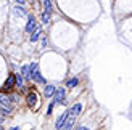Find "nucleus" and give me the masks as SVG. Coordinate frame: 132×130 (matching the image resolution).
<instances>
[{
    "label": "nucleus",
    "instance_id": "nucleus-13",
    "mask_svg": "<svg viewBox=\"0 0 132 130\" xmlns=\"http://www.w3.org/2000/svg\"><path fill=\"white\" fill-rule=\"evenodd\" d=\"M23 79H31V71H29V66H23Z\"/></svg>",
    "mask_w": 132,
    "mask_h": 130
},
{
    "label": "nucleus",
    "instance_id": "nucleus-21",
    "mask_svg": "<svg viewBox=\"0 0 132 130\" xmlns=\"http://www.w3.org/2000/svg\"><path fill=\"white\" fill-rule=\"evenodd\" d=\"M0 130H2V125H0Z\"/></svg>",
    "mask_w": 132,
    "mask_h": 130
},
{
    "label": "nucleus",
    "instance_id": "nucleus-14",
    "mask_svg": "<svg viewBox=\"0 0 132 130\" xmlns=\"http://www.w3.org/2000/svg\"><path fill=\"white\" fill-rule=\"evenodd\" d=\"M42 23L44 24H48L50 23V13H47V11L42 13Z\"/></svg>",
    "mask_w": 132,
    "mask_h": 130
},
{
    "label": "nucleus",
    "instance_id": "nucleus-7",
    "mask_svg": "<svg viewBox=\"0 0 132 130\" xmlns=\"http://www.w3.org/2000/svg\"><path fill=\"white\" fill-rule=\"evenodd\" d=\"M40 35H42V29H40V27L37 26V27L34 29V32H32V35H31V42H37V40H39V37H40Z\"/></svg>",
    "mask_w": 132,
    "mask_h": 130
},
{
    "label": "nucleus",
    "instance_id": "nucleus-5",
    "mask_svg": "<svg viewBox=\"0 0 132 130\" xmlns=\"http://www.w3.org/2000/svg\"><path fill=\"white\" fill-rule=\"evenodd\" d=\"M36 27H37L36 18L34 16H29V21H28V24H26V31H28V32H34Z\"/></svg>",
    "mask_w": 132,
    "mask_h": 130
},
{
    "label": "nucleus",
    "instance_id": "nucleus-6",
    "mask_svg": "<svg viewBox=\"0 0 132 130\" xmlns=\"http://www.w3.org/2000/svg\"><path fill=\"white\" fill-rule=\"evenodd\" d=\"M55 103H64V90L58 88L55 92Z\"/></svg>",
    "mask_w": 132,
    "mask_h": 130
},
{
    "label": "nucleus",
    "instance_id": "nucleus-19",
    "mask_svg": "<svg viewBox=\"0 0 132 130\" xmlns=\"http://www.w3.org/2000/svg\"><path fill=\"white\" fill-rule=\"evenodd\" d=\"M15 2H18V3H21V5H23V3H24V0H15Z\"/></svg>",
    "mask_w": 132,
    "mask_h": 130
},
{
    "label": "nucleus",
    "instance_id": "nucleus-16",
    "mask_svg": "<svg viewBox=\"0 0 132 130\" xmlns=\"http://www.w3.org/2000/svg\"><path fill=\"white\" fill-rule=\"evenodd\" d=\"M77 83H79V80H77V79H71V80H68V87H69V88H72V87H76Z\"/></svg>",
    "mask_w": 132,
    "mask_h": 130
},
{
    "label": "nucleus",
    "instance_id": "nucleus-4",
    "mask_svg": "<svg viewBox=\"0 0 132 130\" xmlns=\"http://www.w3.org/2000/svg\"><path fill=\"white\" fill-rule=\"evenodd\" d=\"M68 116H69V111H64L60 117H58V120H56V130H61L63 128V125H64V122H66V119H68Z\"/></svg>",
    "mask_w": 132,
    "mask_h": 130
},
{
    "label": "nucleus",
    "instance_id": "nucleus-12",
    "mask_svg": "<svg viewBox=\"0 0 132 130\" xmlns=\"http://www.w3.org/2000/svg\"><path fill=\"white\" fill-rule=\"evenodd\" d=\"M23 80H24V79H23L21 74H16V76H15V85H16V87H23Z\"/></svg>",
    "mask_w": 132,
    "mask_h": 130
},
{
    "label": "nucleus",
    "instance_id": "nucleus-15",
    "mask_svg": "<svg viewBox=\"0 0 132 130\" xmlns=\"http://www.w3.org/2000/svg\"><path fill=\"white\" fill-rule=\"evenodd\" d=\"M44 8H45L47 13L52 11V2H50V0H44Z\"/></svg>",
    "mask_w": 132,
    "mask_h": 130
},
{
    "label": "nucleus",
    "instance_id": "nucleus-20",
    "mask_svg": "<svg viewBox=\"0 0 132 130\" xmlns=\"http://www.w3.org/2000/svg\"><path fill=\"white\" fill-rule=\"evenodd\" d=\"M10 130H19V128H18V127H11Z\"/></svg>",
    "mask_w": 132,
    "mask_h": 130
},
{
    "label": "nucleus",
    "instance_id": "nucleus-9",
    "mask_svg": "<svg viewBox=\"0 0 132 130\" xmlns=\"http://www.w3.org/2000/svg\"><path fill=\"white\" fill-rule=\"evenodd\" d=\"M55 92H56V88H55L53 85H47V87H45V90H44V95H45V96L48 98V96L55 95Z\"/></svg>",
    "mask_w": 132,
    "mask_h": 130
},
{
    "label": "nucleus",
    "instance_id": "nucleus-18",
    "mask_svg": "<svg viewBox=\"0 0 132 130\" xmlns=\"http://www.w3.org/2000/svg\"><path fill=\"white\" fill-rule=\"evenodd\" d=\"M76 130H89V128H87V127H77Z\"/></svg>",
    "mask_w": 132,
    "mask_h": 130
},
{
    "label": "nucleus",
    "instance_id": "nucleus-10",
    "mask_svg": "<svg viewBox=\"0 0 132 130\" xmlns=\"http://www.w3.org/2000/svg\"><path fill=\"white\" fill-rule=\"evenodd\" d=\"M81 109H82L81 105H74V106H72V109H69V111H71V114L74 116V117H77V116L81 114Z\"/></svg>",
    "mask_w": 132,
    "mask_h": 130
},
{
    "label": "nucleus",
    "instance_id": "nucleus-3",
    "mask_svg": "<svg viewBox=\"0 0 132 130\" xmlns=\"http://www.w3.org/2000/svg\"><path fill=\"white\" fill-rule=\"evenodd\" d=\"M13 87H15V76H8V79L5 80L3 83V92H10V90H13Z\"/></svg>",
    "mask_w": 132,
    "mask_h": 130
},
{
    "label": "nucleus",
    "instance_id": "nucleus-11",
    "mask_svg": "<svg viewBox=\"0 0 132 130\" xmlns=\"http://www.w3.org/2000/svg\"><path fill=\"white\" fill-rule=\"evenodd\" d=\"M13 11H15L16 16H26V10L21 8V6H15V10H13Z\"/></svg>",
    "mask_w": 132,
    "mask_h": 130
},
{
    "label": "nucleus",
    "instance_id": "nucleus-2",
    "mask_svg": "<svg viewBox=\"0 0 132 130\" xmlns=\"http://www.w3.org/2000/svg\"><path fill=\"white\" fill-rule=\"evenodd\" d=\"M0 108H2L3 111L6 113V114H10V113L13 111V105H11V101H10V98H6V96H3V95H0Z\"/></svg>",
    "mask_w": 132,
    "mask_h": 130
},
{
    "label": "nucleus",
    "instance_id": "nucleus-8",
    "mask_svg": "<svg viewBox=\"0 0 132 130\" xmlns=\"http://www.w3.org/2000/svg\"><path fill=\"white\" fill-rule=\"evenodd\" d=\"M26 100H28V105H29V108H34V105H36V100H37V95L31 92V93L28 95V98H26Z\"/></svg>",
    "mask_w": 132,
    "mask_h": 130
},
{
    "label": "nucleus",
    "instance_id": "nucleus-1",
    "mask_svg": "<svg viewBox=\"0 0 132 130\" xmlns=\"http://www.w3.org/2000/svg\"><path fill=\"white\" fill-rule=\"evenodd\" d=\"M37 63H32L31 66H29V71H31V79H34V82L37 83H45V79L40 76V72H39V69H37Z\"/></svg>",
    "mask_w": 132,
    "mask_h": 130
},
{
    "label": "nucleus",
    "instance_id": "nucleus-17",
    "mask_svg": "<svg viewBox=\"0 0 132 130\" xmlns=\"http://www.w3.org/2000/svg\"><path fill=\"white\" fill-rule=\"evenodd\" d=\"M5 117H6V113L3 111L2 108H0V122H3V120H5Z\"/></svg>",
    "mask_w": 132,
    "mask_h": 130
}]
</instances>
